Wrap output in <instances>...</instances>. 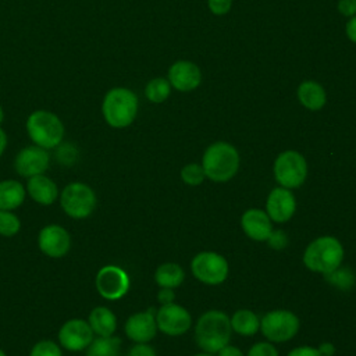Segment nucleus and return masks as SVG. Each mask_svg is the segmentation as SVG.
Wrapping results in <instances>:
<instances>
[{"instance_id":"aec40b11","label":"nucleus","mask_w":356,"mask_h":356,"mask_svg":"<svg viewBox=\"0 0 356 356\" xmlns=\"http://www.w3.org/2000/svg\"><path fill=\"white\" fill-rule=\"evenodd\" d=\"M298 99L303 107L310 111H318L325 106V89L316 81H303L296 90Z\"/></svg>"},{"instance_id":"72a5a7b5","label":"nucleus","mask_w":356,"mask_h":356,"mask_svg":"<svg viewBox=\"0 0 356 356\" xmlns=\"http://www.w3.org/2000/svg\"><path fill=\"white\" fill-rule=\"evenodd\" d=\"M127 356H157L154 349L147 343H136L134 345Z\"/></svg>"},{"instance_id":"2eb2a0df","label":"nucleus","mask_w":356,"mask_h":356,"mask_svg":"<svg viewBox=\"0 0 356 356\" xmlns=\"http://www.w3.org/2000/svg\"><path fill=\"white\" fill-rule=\"evenodd\" d=\"M167 79L178 92H192L202 83L200 68L188 60H179L170 65Z\"/></svg>"},{"instance_id":"f704fd0d","label":"nucleus","mask_w":356,"mask_h":356,"mask_svg":"<svg viewBox=\"0 0 356 356\" xmlns=\"http://www.w3.org/2000/svg\"><path fill=\"white\" fill-rule=\"evenodd\" d=\"M337 8L342 15L350 18L356 15V0H339Z\"/></svg>"},{"instance_id":"a211bd4d","label":"nucleus","mask_w":356,"mask_h":356,"mask_svg":"<svg viewBox=\"0 0 356 356\" xmlns=\"http://www.w3.org/2000/svg\"><path fill=\"white\" fill-rule=\"evenodd\" d=\"M241 227L248 238L256 242H264L273 232V221L268 214L260 209H249L241 217Z\"/></svg>"},{"instance_id":"58836bf2","label":"nucleus","mask_w":356,"mask_h":356,"mask_svg":"<svg viewBox=\"0 0 356 356\" xmlns=\"http://www.w3.org/2000/svg\"><path fill=\"white\" fill-rule=\"evenodd\" d=\"M217 356H245L241 349L232 345H225L222 349L217 352Z\"/></svg>"},{"instance_id":"a19ab883","label":"nucleus","mask_w":356,"mask_h":356,"mask_svg":"<svg viewBox=\"0 0 356 356\" xmlns=\"http://www.w3.org/2000/svg\"><path fill=\"white\" fill-rule=\"evenodd\" d=\"M6 147H7V134L4 132V129L0 128V157L3 156Z\"/></svg>"},{"instance_id":"4be33fe9","label":"nucleus","mask_w":356,"mask_h":356,"mask_svg":"<svg viewBox=\"0 0 356 356\" xmlns=\"http://www.w3.org/2000/svg\"><path fill=\"white\" fill-rule=\"evenodd\" d=\"M26 189L17 179L0 181V210H15L25 200Z\"/></svg>"},{"instance_id":"37998d69","label":"nucleus","mask_w":356,"mask_h":356,"mask_svg":"<svg viewBox=\"0 0 356 356\" xmlns=\"http://www.w3.org/2000/svg\"><path fill=\"white\" fill-rule=\"evenodd\" d=\"M3 120H4V111H3V107L0 106V124L3 122Z\"/></svg>"},{"instance_id":"393cba45","label":"nucleus","mask_w":356,"mask_h":356,"mask_svg":"<svg viewBox=\"0 0 356 356\" xmlns=\"http://www.w3.org/2000/svg\"><path fill=\"white\" fill-rule=\"evenodd\" d=\"M86 356H120L121 339L118 337H97L85 349Z\"/></svg>"},{"instance_id":"c85d7f7f","label":"nucleus","mask_w":356,"mask_h":356,"mask_svg":"<svg viewBox=\"0 0 356 356\" xmlns=\"http://www.w3.org/2000/svg\"><path fill=\"white\" fill-rule=\"evenodd\" d=\"M29 356H63V350L54 341L42 339L32 346Z\"/></svg>"},{"instance_id":"c9c22d12","label":"nucleus","mask_w":356,"mask_h":356,"mask_svg":"<svg viewBox=\"0 0 356 356\" xmlns=\"http://www.w3.org/2000/svg\"><path fill=\"white\" fill-rule=\"evenodd\" d=\"M286 356H321L317 348L313 346H298L289 350Z\"/></svg>"},{"instance_id":"bb28decb","label":"nucleus","mask_w":356,"mask_h":356,"mask_svg":"<svg viewBox=\"0 0 356 356\" xmlns=\"http://www.w3.org/2000/svg\"><path fill=\"white\" fill-rule=\"evenodd\" d=\"M21 229V220L11 210H0V235L14 236Z\"/></svg>"},{"instance_id":"b1692460","label":"nucleus","mask_w":356,"mask_h":356,"mask_svg":"<svg viewBox=\"0 0 356 356\" xmlns=\"http://www.w3.org/2000/svg\"><path fill=\"white\" fill-rule=\"evenodd\" d=\"M185 280L184 268L172 261L163 263L156 268L154 273V281L160 288H177Z\"/></svg>"},{"instance_id":"ddd939ff","label":"nucleus","mask_w":356,"mask_h":356,"mask_svg":"<svg viewBox=\"0 0 356 356\" xmlns=\"http://www.w3.org/2000/svg\"><path fill=\"white\" fill-rule=\"evenodd\" d=\"M50 165L49 150L31 145L21 149L14 160V168L18 175L24 178H31L33 175L44 174Z\"/></svg>"},{"instance_id":"1a4fd4ad","label":"nucleus","mask_w":356,"mask_h":356,"mask_svg":"<svg viewBox=\"0 0 356 356\" xmlns=\"http://www.w3.org/2000/svg\"><path fill=\"white\" fill-rule=\"evenodd\" d=\"M299 318L289 310H271L260 320V331L270 342H286L299 331Z\"/></svg>"},{"instance_id":"6e6552de","label":"nucleus","mask_w":356,"mask_h":356,"mask_svg":"<svg viewBox=\"0 0 356 356\" xmlns=\"http://www.w3.org/2000/svg\"><path fill=\"white\" fill-rule=\"evenodd\" d=\"M191 271L196 280L207 285L222 284L229 273L227 259L217 252H200L191 261Z\"/></svg>"},{"instance_id":"cd10ccee","label":"nucleus","mask_w":356,"mask_h":356,"mask_svg":"<svg viewBox=\"0 0 356 356\" xmlns=\"http://www.w3.org/2000/svg\"><path fill=\"white\" fill-rule=\"evenodd\" d=\"M206 175L202 164L189 163L181 170V179L189 186H197L204 181Z\"/></svg>"},{"instance_id":"e433bc0d","label":"nucleus","mask_w":356,"mask_h":356,"mask_svg":"<svg viewBox=\"0 0 356 356\" xmlns=\"http://www.w3.org/2000/svg\"><path fill=\"white\" fill-rule=\"evenodd\" d=\"M345 33H346V38L356 43V15L350 17L345 25Z\"/></svg>"},{"instance_id":"9b49d317","label":"nucleus","mask_w":356,"mask_h":356,"mask_svg":"<svg viewBox=\"0 0 356 356\" xmlns=\"http://www.w3.org/2000/svg\"><path fill=\"white\" fill-rule=\"evenodd\" d=\"M60 345L70 352L85 350L95 338V334L83 318H70L58 330Z\"/></svg>"},{"instance_id":"c03bdc74","label":"nucleus","mask_w":356,"mask_h":356,"mask_svg":"<svg viewBox=\"0 0 356 356\" xmlns=\"http://www.w3.org/2000/svg\"><path fill=\"white\" fill-rule=\"evenodd\" d=\"M0 356H7V355H6V352H4L1 348H0Z\"/></svg>"},{"instance_id":"39448f33","label":"nucleus","mask_w":356,"mask_h":356,"mask_svg":"<svg viewBox=\"0 0 356 356\" xmlns=\"http://www.w3.org/2000/svg\"><path fill=\"white\" fill-rule=\"evenodd\" d=\"M26 132L33 145L46 150L56 149L64 139L63 121L49 110H36L26 118Z\"/></svg>"},{"instance_id":"6ab92c4d","label":"nucleus","mask_w":356,"mask_h":356,"mask_svg":"<svg viewBox=\"0 0 356 356\" xmlns=\"http://www.w3.org/2000/svg\"><path fill=\"white\" fill-rule=\"evenodd\" d=\"M26 193L33 202L42 206L53 204L60 196L56 182L44 174H39L28 178Z\"/></svg>"},{"instance_id":"5701e85b","label":"nucleus","mask_w":356,"mask_h":356,"mask_svg":"<svg viewBox=\"0 0 356 356\" xmlns=\"http://www.w3.org/2000/svg\"><path fill=\"white\" fill-rule=\"evenodd\" d=\"M231 328L239 335L250 337L254 335L260 330V318L259 316L249 309H239L231 317Z\"/></svg>"},{"instance_id":"f8f14e48","label":"nucleus","mask_w":356,"mask_h":356,"mask_svg":"<svg viewBox=\"0 0 356 356\" xmlns=\"http://www.w3.org/2000/svg\"><path fill=\"white\" fill-rule=\"evenodd\" d=\"M157 330L165 335L177 337L186 332L192 325V317L189 312L174 302L161 305L156 312Z\"/></svg>"},{"instance_id":"f257e3e1","label":"nucleus","mask_w":356,"mask_h":356,"mask_svg":"<svg viewBox=\"0 0 356 356\" xmlns=\"http://www.w3.org/2000/svg\"><path fill=\"white\" fill-rule=\"evenodd\" d=\"M229 317L221 310L203 313L195 325V341L197 346L209 353H217L231 339Z\"/></svg>"},{"instance_id":"c756f323","label":"nucleus","mask_w":356,"mask_h":356,"mask_svg":"<svg viewBox=\"0 0 356 356\" xmlns=\"http://www.w3.org/2000/svg\"><path fill=\"white\" fill-rule=\"evenodd\" d=\"M325 278L335 286H339L342 289H346L349 286L353 285L355 282V275L352 274V271L346 270V268H341V266L334 270L330 274H325Z\"/></svg>"},{"instance_id":"20e7f679","label":"nucleus","mask_w":356,"mask_h":356,"mask_svg":"<svg viewBox=\"0 0 356 356\" xmlns=\"http://www.w3.org/2000/svg\"><path fill=\"white\" fill-rule=\"evenodd\" d=\"M343 260V246L335 236L324 235L312 241L305 253L303 264L314 273L330 274L337 270Z\"/></svg>"},{"instance_id":"f3484780","label":"nucleus","mask_w":356,"mask_h":356,"mask_svg":"<svg viewBox=\"0 0 356 356\" xmlns=\"http://www.w3.org/2000/svg\"><path fill=\"white\" fill-rule=\"evenodd\" d=\"M296 210V199L291 189L284 186L274 188L266 202V213L274 222H286L292 218Z\"/></svg>"},{"instance_id":"412c9836","label":"nucleus","mask_w":356,"mask_h":356,"mask_svg":"<svg viewBox=\"0 0 356 356\" xmlns=\"http://www.w3.org/2000/svg\"><path fill=\"white\" fill-rule=\"evenodd\" d=\"M88 323L97 337L114 335L117 330V317L111 309L106 306H96L90 310Z\"/></svg>"},{"instance_id":"9d476101","label":"nucleus","mask_w":356,"mask_h":356,"mask_svg":"<svg viewBox=\"0 0 356 356\" xmlns=\"http://www.w3.org/2000/svg\"><path fill=\"white\" fill-rule=\"evenodd\" d=\"M131 280L128 273L114 264L103 266L95 278V286L99 295L106 300H118L129 291Z\"/></svg>"},{"instance_id":"ea45409f","label":"nucleus","mask_w":356,"mask_h":356,"mask_svg":"<svg viewBox=\"0 0 356 356\" xmlns=\"http://www.w3.org/2000/svg\"><path fill=\"white\" fill-rule=\"evenodd\" d=\"M317 349L321 356H332L335 353V346L331 342H323Z\"/></svg>"},{"instance_id":"473e14b6","label":"nucleus","mask_w":356,"mask_h":356,"mask_svg":"<svg viewBox=\"0 0 356 356\" xmlns=\"http://www.w3.org/2000/svg\"><path fill=\"white\" fill-rule=\"evenodd\" d=\"M267 242H268V245H270L273 249L280 250V249L285 248L286 243H288L286 234L282 232V231H274V229H273V232H271V235L268 236Z\"/></svg>"},{"instance_id":"f03ea898","label":"nucleus","mask_w":356,"mask_h":356,"mask_svg":"<svg viewBox=\"0 0 356 356\" xmlns=\"http://www.w3.org/2000/svg\"><path fill=\"white\" fill-rule=\"evenodd\" d=\"M139 102L138 96L128 88H111L103 97L102 114L104 121L111 128L129 127L138 114Z\"/></svg>"},{"instance_id":"423d86ee","label":"nucleus","mask_w":356,"mask_h":356,"mask_svg":"<svg viewBox=\"0 0 356 356\" xmlns=\"http://www.w3.org/2000/svg\"><path fill=\"white\" fill-rule=\"evenodd\" d=\"M63 211L75 220L88 218L96 209L97 197L95 191L83 182H71L60 193Z\"/></svg>"},{"instance_id":"7ed1b4c3","label":"nucleus","mask_w":356,"mask_h":356,"mask_svg":"<svg viewBox=\"0 0 356 356\" xmlns=\"http://www.w3.org/2000/svg\"><path fill=\"white\" fill-rule=\"evenodd\" d=\"M239 153L228 142H214L203 153L202 167L204 175L214 182H227L239 170Z\"/></svg>"},{"instance_id":"2f4dec72","label":"nucleus","mask_w":356,"mask_h":356,"mask_svg":"<svg viewBox=\"0 0 356 356\" xmlns=\"http://www.w3.org/2000/svg\"><path fill=\"white\" fill-rule=\"evenodd\" d=\"M232 0H207V7L214 15H225L231 10Z\"/></svg>"},{"instance_id":"0eeeda50","label":"nucleus","mask_w":356,"mask_h":356,"mask_svg":"<svg viewBox=\"0 0 356 356\" xmlns=\"http://www.w3.org/2000/svg\"><path fill=\"white\" fill-rule=\"evenodd\" d=\"M274 178L286 189H295L303 185L307 177V163L303 154L296 150L281 152L274 161Z\"/></svg>"},{"instance_id":"7c9ffc66","label":"nucleus","mask_w":356,"mask_h":356,"mask_svg":"<svg viewBox=\"0 0 356 356\" xmlns=\"http://www.w3.org/2000/svg\"><path fill=\"white\" fill-rule=\"evenodd\" d=\"M246 356H278V352L273 342H257L254 343Z\"/></svg>"},{"instance_id":"4c0bfd02","label":"nucleus","mask_w":356,"mask_h":356,"mask_svg":"<svg viewBox=\"0 0 356 356\" xmlns=\"http://www.w3.org/2000/svg\"><path fill=\"white\" fill-rule=\"evenodd\" d=\"M157 300L161 305H167L171 303L174 300V291L171 288H161L157 293Z\"/></svg>"},{"instance_id":"4468645a","label":"nucleus","mask_w":356,"mask_h":356,"mask_svg":"<svg viewBox=\"0 0 356 356\" xmlns=\"http://www.w3.org/2000/svg\"><path fill=\"white\" fill-rule=\"evenodd\" d=\"M38 246L43 254L58 259L70 252L71 236L64 227L58 224H49L39 231Z\"/></svg>"},{"instance_id":"a878e982","label":"nucleus","mask_w":356,"mask_h":356,"mask_svg":"<svg viewBox=\"0 0 356 356\" xmlns=\"http://www.w3.org/2000/svg\"><path fill=\"white\" fill-rule=\"evenodd\" d=\"M171 93V85L167 78L156 76L150 79L145 86V96L152 103H163Z\"/></svg>"},{"instance_id":"79ce46f5","label":"nucleus","mask_w":356,"mask_h":356,"mask_svg":"<svg viewBox=\"0 0 356 356\" xmlns=\"http://www.w3.org/2000/svg\"><path fill=\"white\" fill-rule=\"evenodd\" d=\"M193 356H214V353H209V352H203V353H196Z\"/></svg>"},{"instance_id":"dca6fc26","label":"nucleus","mask_w":356,"mask_h":356,"mask_svg":"<svg viewBox=\"0 0 356 356\" xmlns=\"http://www.w3.org/2000/svg\"><path fill=\"white\" fill-rule=\"evenodd\" d=\"M125 335L136 343L150 342L157 332L156 314L153 309L131 314L124 325Z\"/></svg>"}]
</instances>
